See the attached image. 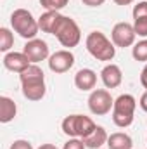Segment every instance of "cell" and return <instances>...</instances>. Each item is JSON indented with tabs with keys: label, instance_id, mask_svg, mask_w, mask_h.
<instances>
[{
	"label": "cell",
	"instance_id": "cell-1",
	"mask_svg": "<svg viewBox=\"0 0 147 149\" xmlns=\"http://www.w3.org/2000/svg\"><path fill=\"white\" fill-rule=\"evenodd\" d=\"M23 95L28 101H42L45 97L47 87H45V74L42 68L37 64H30L23 73H19Z\"/></svg>",
	"mask_w": 147,
	"mask_h": 149
},
{
	"label": "cell",
	"instance_id": "cell-2",
	"mask_svg": "<svg viewBox=\"0 0 147 149\" xmlns=\"http://www.w3.org/2000/svg\"><path fill=\"white\" fill-rule=\"evenodd\" d=\"M87 50L97 61H112L116 56V45L102 31H92L85 40Z\"/></svg>",
	"mask_w": 147,
	"mask_h": 149
},
{
	"label": "cell",
	"instance_id": "cell-3",
	"mask_svg": "<svg viewBox=\"0 0 147 149\" xmlns=\"http://www.w3.org/2000/svg\"><path fill=\"white\" fill-rule=\"evenodd\" d=\"M137 109V101L132 94H121L114 99L112 106V123L119 128H126L133 123Z\"/></svg>",
	"mask_w": 147,
	"mask_h": 149
},
{
	"label": "cell",
	"instance_id": "cell-4",
	"mask_svg": "<svg viewBox=\"0 0 147 149\" xmlns=\"http://www.w3.org/2000/svg\"><path fill=\"white\" fill-rule=\"evenodd\" d=\"M10 26L19 37L26 38V40L37 38V33L40 30L38 21L33 17V14L28 9H16L10 14Z\"/></svg>",
	"mask_w": 147,
	"mask_h": 149
},
{
	"label": "cell",
	"instance_id": "cell-5",
	"mask_svg": "<svg viewBox=\"0 0 147 149\" xmlns=\"http://www.w3.org/2000/svg\"><path fill=\"white\" fill-rule=\"evenodd\" d=\"M62 132L69 137L76 139H85L87 135H90L95 130V123L92 118L85 116V114H69L62 120Z\"/></svg>",
	"mask_w": 147,
	"mask_h": 149
},
{
	"label": "cell",
	"instance_id": "cell-6",
	"mask_svg": "<svg viewBox=\"0 0 147 149\" xmlns=\"http://www.w3.org/2000/svg\"><path fill=\"white\" fill-rule=\"evenodd\" d=\"M55 38L59 40V43L66 49H73L80 43L81 40V31H80V26L78 23L74 21L73 17L69 16H62L57 30H55Z\"/></svg>",
	"mask_w": 147,
	"mask_h": 149
},
{
	"label": "cell",
	"instance_id": "cell-7",
	"mask_svg": "<svg viewBox=\"0 0 147 149\" xmlns=\"http://www.w3.org/2000/svg\"><path fill=\"white\" fill-rule=\"evenodd\" d=\"M114 106V99L111 97V94L106 88H95L92 90L90 97H88V109L92 114H97V116H104L111 113Z\"/></svg>",
	"mask_w": 147,
	"mask_h": 149
},
{
	"label": "cell",
	"instance_id": "cell-8",
	"mask_svg": "<svg viewBox=\"0 0 147 149\" xmlns=\"http://www.w3.org/2000/svg\"><path fill=\"white\" fill-rule=\"evenodd\" d=\"M135 38H137V33H135V28L133 24L130 23H116L112 31H111V40L116 47H132L135 43Z\"/></svg>",
	"mask_w": 147,
	"mask_h": 149
},
{
	"label": "cell",
	"instance_id": "cell-9",
	"mask_svg": "<svg viewBox=\"0 0 147 149\" xmlns=\"http://www.w3.org/2000/svg\"><path fill=\"white\" fill-rule=\"evenodd\" d=\"M74 64V56L69 49H62V50H57L54 52L50 57H49V68L50 71L61 74V73H66L73 68Z\"/></svg>",
	"mask_w": 147,
	"mask_h": 149
},
{
	"label": "cell",
	"instance_id": "cell-10",
	"mask_svg": "<svg viewBox=\"0 0 147 149\" xmlns=\"http://www.w3.org/2000/svg\"><path fill=\"white\" fill-rule=\"evenodd\" d=\"M23 52L28 56V59L31 61V64H37L40 61H45L49 56V45L45 40H40V38H33V40H28L26 45L23 47Z\"/></svg>",
	"mask_w": 147,
	"mask_h": 149
},
{
	"label": "cell",
	"instance_id": "cell-11",
	"mask_svg": "<svg viewBox=\"0 0 147 149\" xmlns=\"http://www.w3.org/2000/svg\"><path fill=\"white\" fill-rule=\"evenodd\" d=\"M30 64H31V61L28 59V56L24 52H7L3 56V66L14 73H23Z\"/></svg>",
	"mask_w": 147,
	"mask_h": 149
},
{
	"label": "cell",
	"instance_id": "cell-12",
	"mask_svg": "<svg viewBox=\"0 0 147 149\" xmlns=\"http://www.w3.org/2000/svg\"><path fill=\"white\" fill-rule=\"evenodd\" d=\"M74 85L78 90L81 92H88V90H94L95 85H97V73L90 68H83L80 70L78 73L74 74Z\"/></svg>",
	"mask_w": 147,
	"mask_h": 149
},
{
	"label": "cell",
	"instance_id": "cell-13",
	"mask_svg": "<svg viewBox=\"0 0 147 149\" xmlns=\"http://www.w3.org/2000/svg\"><path fill=\"white\" fill-rule=\"evenodd\" d=\"M61 19H62V14L59 10H45L38 17V26H40V30L43 33L54 35L55 30H57V26H59V23H61Z\"/></svg>",
	"mask_w": 147,
	"mask_h": 149
},
{
	"label": "cell",
	"instance_id": "cell-14",
	"mask_svg": "<svg viewBox=\"0 0 147 149\" xmlns=\"http://www.w3.org/2000/svg\"><path fill=\"white\" fill-rule=\"evenodd\" d=\"M101 80L102 83L107 87V88H116L121 85L123 81V73H121V68L118 64H107L104 66V70L101 71Z\"/></svg>",
	"mask_w": 147,
	"mask_h": 149
},
{
	"label": "cell",
	"instance_id": "cell-15",
	"mask_svg": "<svg viewBox=\"0 0 147 149\" xmlns=\"http://www.w3.org/2000/svg\"><path fill=\"white\" fill-rule=\"evenodd\" d=\"M107 132H106V128L104 127H95V130L90 134V135H87L85 139H81L83 141V144L87 146V148L90 149H101L104 144H107Z\"/></svg>",
	"mask_w": 147,
	"mask_h": 149
},
{
	"label": "cell",
	"instance_id": "cell-16",
	"mask_svg": "<svg viewBox=\"0 0 147 149\" xmlns=\"http://www.w3.org/2000/svg\"><path fill=\"white\" fill-rule=\"evenodd\" d=\"M16 114H17V106H16V102H14L10 97L2 95V97H0V121H2V123H9V121H12V120L16 118Z\"/></svg>",
	"mask_w": 147,
	"mask_h": 149
},
{
	"label": "cell",
	"instance_id": "cell-17",
	"mask_svg": "<svg viewBox=\"0 0 147 149\" xmlns=\"http://www.w3.org/2000/svg\"><path fill=\"white\" fill-rule=\"evenodd\" d=\"M107 148L109 149H132L133 141L125 132H114L107 137Z\"/></svg>",
	"mask_w": 147,
	"mask_h": 149
},
{
	"label": "cell",
	"instance_id": "cell-18",
	"mask_svg": "<svg viewBox=\"0 0 147 149\" xmlns=\"http://www.w3.org/2000/svg\"><path fill=\"white\" fill-rule=\"evenodd\" d=\"M132 56L135 61L139 63H147V40H140L137 43H133V49H132Z\"/></svg>",
	"mask_w": 147,
	"mask_h": 149
},
{
	"label": "cell",
	"instance_id": "cell-19",
	"mask_svg": "<svg viewBox=\"0 0 147 149\" xmlns=\"http://www.w3.org/2000/svg\"><path fill=\"white\" fill-rule=\"evenodd\" d=\"M14 45V35L9 28H0V50L2 52H9Z\"/></svg>",
	"mask_w": 147,
	"mask_h": 149
},
{
	"label": "cell",
	"instance_id": "cell-20",
	"mask_svg": "<svg viewBox=\"0 0 147 149\" xmlns=\"http://www.w3.org/2000/svg\"><path fill=\"white\" fill-rule=\"evenodd\" d=\"M133 28L137 37H147V16H140V17H133Z\"/></svg>",
	"mask_w": 147,
	"mask_h": 149
},
{
	"label": "cell",
	"instance_id": "cell-21",
	"mask_svg": "<svg viewBox=\"0 0 147 149\" xmlns=\"http://www.w3.org/2000/svg\"><path fill=\"white\" fill-rule=\"evenodd\" d=\"M40 3L47 10H61L69 3V0H40Z\"/></svg>",
	"mask_w": 147,
	"mask_h": 149
},
{
	"label": "cell",
	"instance_id": "cell-22",
	"mask_svg": "<svg viewBox=\"0 0 147 149\" xmlns=\"http://www.w3.org/2000/svg\"><path fill=\"white\" fill-rule=\"evenodd\" d=\"M87 146L83 144V141L81 139H76V137H71L66 144H64V148L62 149H85Z\"/></svg>",
	"mask_w": 147,
	"mask_h": 149
},
{
	"label": "cell",
	"instance_id": "cell-23",
	"mask_svg": "<svg viewBox=\"0 0 147 149\" xmlns=\"http://www.w3.org/2000/svg\"><path fill=\"white\" fill-rule=\"evenodd\" d=\"M133 17H140V16H147V2H139L133 7Z\"/></svg>",
	"mask_w": 147,
	"mask_h": 149
},
{
	"label": "cell",
	"instance_id": "cell-24",
	"mask_svg": "<svg viewBox=\"0 0 147 149\" xmlns=\"http://www.w3.org/2000/svg\"><path fill=\"white\" fill-rule=\"evenodd\" d=\"M10 149H33V144L30 141H24V139H19V141H14L10 144Z\"/></svg>",
	"mask_w": 147,
	"mask_h": 149
},
{
	"label": "cell",
	"instance_id": "cell-25",
	"mask_svg": "<svg viewBox=\"0 0 147 149\" xmlns=\"http://www.w3.org/2000/svg\"><path fill=\"white\" fill-rule=\"evenodd\" d=\"M85 5H88V7H99V5H102L106 0H81Z\"/></svg>",
	"mask_w": 147,
	"mask_h": 149
},
{
	"label": "cell",
	"instance_id": "cell-26",
	"mask_svg": "<svg viewBox=\"0 0 147 149\" xmlns=\"http://www.w3.org/2000/svg\"><path fill=\"white\" fill-rule=\"evenodd\" d=\"M140 83L147 90V63H146V66H144V70H142V73H140Z\"/></svg>",
	"mask_w": 147,
	"mask_h": 149
},
{
	"label": "cell",
	"instance_id": "cell-27",
	"mask_svg": "<svg viewBox=\"0 0 147 149\" xmlns=\"http://www.w3.org/2000/svg\"><path fill=\"white\" fill-rule=\"evenodd\" d=\"M139 104H140V108L144 109V111L147 113V90L140 95V101H139Z\"/></svg>",
	"mask_w": 147,
	"mask_h": 149
},
{
	"label": "cell",
	"instance_id": "cell-28",
	"mask_svg": "<svg viewBox=\"0 0 147 149\" xmlns=\"http://www.w3.org/2000/svg\"><path fill=\"white\" fill-rule=\"evenodd\" d=\"M133 0H114V3H118V5H130Z\"/></svg>",
	"mask_w": 147,
	"mask_h": 149
},
{
	"label": "cell",
	"instance_id": "cell-29",
	"mask_svg": "<svg viewBox=\"0 0 147 149\" xmlns=\"http://www.w3.org/2000/svg\"><path fill=\"white\" fill-rule=\"evenodd\" d=\"M38 149H57V148H55L54 144H42Z\"/></svg>",
	"mask_w": 147,
	"mask_h": 149
},
{
	"label": "cell",
	"instance_id": "cell-30",
	"mask_svg": "<svg viewBox=\"0 0 147 149\" xmlns=\"http://www.w3.org/2000/svg\"><path fill=\"white\" fill-rule=\"evenodd\" d=\"M101 149H102V148H101Z\"/></svg>",
	"mask_w": 147,
	"mask_h": 149
}]
</instances>
